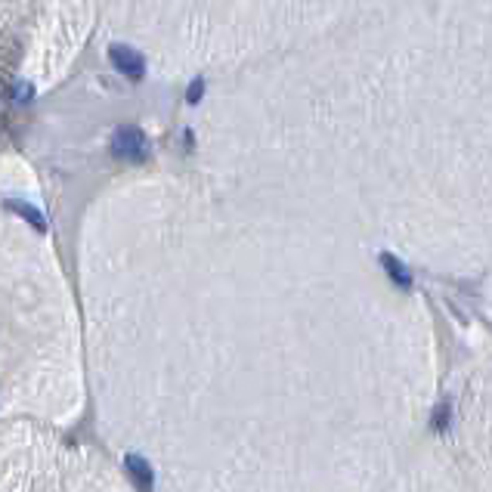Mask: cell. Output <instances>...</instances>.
<instances>
[{
  "label": "cell",
  "instance_id": "277c9868",
  "mask_svg": "<svg viewBox=\"0 0 492 492\" xmlns=\"http://www.w3.org/2000/svg\"><path fill=\"white\" fill-rule=\"evenodd\" d=\"M28 96H31V87L19 84V87H16V99H28Z\"/></svg>",
  "mask_w": 492,
  "mask_h": 492
},
{
  "label": "cell",
  "instance_id": "6da1fadb",
  "mask_svg": "<svg viewBox=\"0 0 492 492\" xmlns=\"http://www.w3.org/2000/svg\"><path fill=\"white\" fill-rule=\"evenodd\" d=\"M112 152L121 158H130V161H142L149 155V142L137 127H118L112 137Z\"/></svg>",
  "mask_w": 492,
  "mask_h": 492
},
{
  "label": "cell",
  "instance_id": "7a4b0ae2",
  "mask_svg": "<svg viewBox=\"0 0 492 492\" xmlns=\"http://www.w3.org/2000/svg\"><path fill=\"white\" fill-rule=\"evenodd\" d=\"M112 62H115V69L121 74H127L130 81H140L142 72H146L142 56L137 53V50H130V47H112Z\"/></svg>",
  "mask_w": 492,
  "mask_h": 492
},
{
  "label": "cell",
  "instance_id": "3957f363",
  "mask_svg": "<svg viewBox=\"0 0 492 492\" xmlns=\"http://www.w3.org/2000/svg\"><path fill=\"white\" fill-rule=\"evenodd\" d=\"M201 93H205V81H195L192 87L186 90V99H189V103L195 106V103H199V99H201Z\"/></svg>",
  "mask_w": 492,
  "mask_h": 492
}]
</instances>
